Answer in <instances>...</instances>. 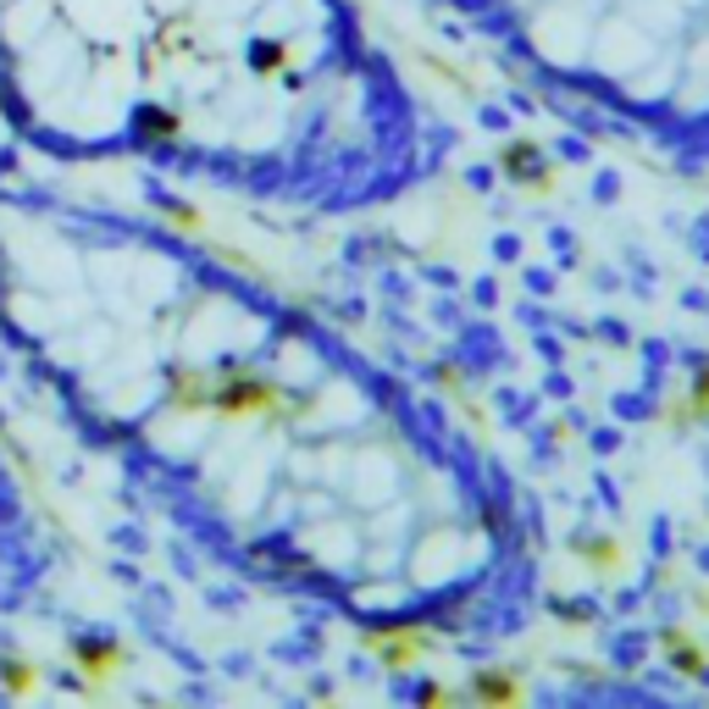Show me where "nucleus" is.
I'll return each mask as SVG.
<instances>
[{"label": "nucleus", "instance_id": "1", "mask_svg": "<svg viewBox=\"0 0 709 709\" xmlns=\"http://www.w3.org/2000/svg\"><path fill=\"white\" fill-rule=\"evenodd\" d=\"M0 344L227 576L349 632L488 648L544 610L510 465L322 311L0 150Z\"/></svg>", "mask_w": 709, "mask_h": 709}, {"label": "nucleus", "instance_id": "2", "mask_svg": "<svg viewBox=\"0 0 709 709\" xmlns=\"http://www.w3.org/2000/svg\"><path fill=\"white\" fill-rule=\"evenodd\" d=\"M0 128L39 166H150L316 222L388 211L449 156L354 0H0Z\"/></svg>", "mask_w": 709, "mask_h": 709}, {"label": "nucleus", "instance_id": "3", "mask_svg": "<svg viewBox=\"0 0 709 709\" xmlns=\"http://www.w3.org/2000/svg\"><path fill=\"white\" fill-rule=\"evenodd\" d=\"M505 73L709 177V0H433Z\"/></svg>", "mask_w": 709, "mask_h": 709}, {"label": "nucleus", "instance_id": "4", "mask_svg": "<svg viewBox=\"0 0 709 709\" xmlns=\"http://www.w3.org/2000/svg\"><path fill=\"white\" fill-rule=\"evenodd\" d=\"M62 544L45 521V510L34 505L23 471L12 465V455L0 449V615H39L62 594Z\"/></svg>", "mask_w": 709, "mask_h": 709}, {"label": "nucleus", "instance_id": "5", "mask_svg": "<svg viewBox=\"0 0 709 709\" xmlns=\"http://www.w3.org/2000/svg\"><path fill=\"white\" fill-rule=\"evenodd\" d=\"M693 460H698V483H704V499H709V410H704L698 438H693Z\"/></svg>", "mask_w": 709, "mask_h": 709}]
</instances>
